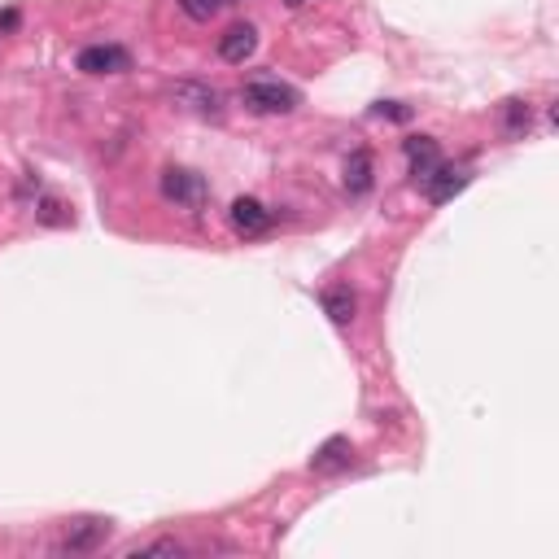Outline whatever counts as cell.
<instances>
[{
    "mask_svg": "<svg viewBox=\"0 0 559 559\" xmlns=\"http://www.w3.org/2000/svg\"><path fill=\"white\" fill-rule=\"evenodd\" d=\"M241 101L254 114H289V110H297V101L302 97H297L289 83H280V79H254V83H245Z\"/></svg>",
    "mask_w": 559,
    "mask_h": 559,
    "instance_id": "obj_1",
    "label": "cell"
},
{
    "mask_svg": "<svg viewBox=\"0 0 559 559\" xmlns=\"http://www.w3.org/2000/svg\"><path fill=\"white\" fill-rule=\"evenodd\" d=\"M162 197L175 201L184 210H201L206 206V180L197 171H184V166H166L162 171Z\"/></svg>",
    "mask_w": 559,
    "mask_h": 559,
    "instance_id": "obj_2",
    "label": "cell"
},
{
    "mask_svg": "<svg viewBox=\"0 0 559 559\" xmlns=\"http://www.w3.org/2000/svg\"><path fill=\"white\" fill-rule=\"evenodd\" d=\"M75 66L83 75H123L132 66V57H127V49H118V44H88Z\"/></svg>",
    "mask_w": 559,
    "mask_h": 559,
    "instance_id": "obj_3",
    "label": "cell"
},
{
    "mask_svg": "<svg viewBox=\"0 0 559 559\" xmlns=\"http://www.w3.org/2000/svg\"><path fill=\"white\" fill-rule=\"evenodd\" d=\"M254 49H258V31L249 27V22H232V27L219 35V57H223V62H232V66L249 62Z\"/></svg>",
    "mask_w": 559,
    "mask_h": 559,
    "instance_id": "obj_4",
    "label": "cell"
},
{
    "mask_svg": "<svg viewBox=\"0 0 559 559\" xmlns=\"http://www.w3.org/2000/svg\"><path fill=\"white\" fill-rule=\"evenodd\" d=\"M105 538H110V520H75V525H66V533H62V551H70V555L97 551Z\"/></svg>",
    "mask_w": 559,
    "mask_h": 559,
    "instance_id": "obj_5",
    "label": "cell"
},
{
    "mask_svg": "<svg viewBox=\"0 0 559 559\" xmlns=\"http://www.w3.org/2000/svg\"><path fill=\"white\" fill-rule=\"evenodd\" d=\"M171 101L193 110V114H223V97L214 88H206V83H175Z\"/></svg>",
    "mask_w": 559,
    "mask_h": 559,
    "instance_id": "obj_6",
    "label": "cell"
},
{
    "mask_svg": "<svg viewBox=\"0 0 559 559\" xmlns=\"http://www.w3.org/2000/svg\"><path fill=\"white\" fill-rule=\"evenodd\" d=\"M232 228L245 236H263L271 228V210L258 197H236L232 201Z\"/></svg>",
    "mask_w": 559,
    "mask_h": 559,
    "instance_id": "obj_7",
    "label": "cell"
},
{
    "mask_svg": "<svg viewBox=\"0 0 559 559\" xmlns=\"http://www.w3.org/2000/svg\"><path fill=\"white\" fill-rule=\"evenodd\" d=\"M407 162H411V175L424 184L428 175L442 166V149H437L433 136H411V140H407Z\"/></svg>",
    "mask_w": 559,
    "mask_h": 559,
    "instance_id": "obj_8",
    "label": "cell"
},
{
    "mask_svg": "<svg viewBox=\"0 0 559 559\" xmlns=\"http://www.w3.org/2000/svg\"><path fill=\"white\" fill-rule=\"evenodd\" d=\"M350 459H354V446H350V437H328V442L315 450V459H311V472H319V477H328V472H341V468H350Z\"/></svg>",
    "mask_w": 559,
    "mask_h": 559,
    "instance_id": "obj_9",
    "label": "cell"
},
{
    "mask_svg": "<svg viewBox=\"0 0 559 559\" xmlns=\"http://www.w3.org/2000/svg\"><path fill=\"white\" fill-rule=\"evenodd\" d=\"M324 311H328L332 324L346 328L354 319V311H359V297H354L350 284H328V289H324Z\"/></svg>",
    "mask_w": 559,
    "mask_h": 559,
    "instance_id": "obj_10",
    "label": "cell"
},
{
    "mask_svg": "<svg viewBox=\"0 0 559 559\" xmlns=\"http://www.w3.org/2000/svg\"><path fill=\"white\" fill-rule=\"evenodd\" d=\"M424 188H428V201H437V206H442V201H450L455 193H463V188H468V175L450 171V166H437V171L424 180Z\"/></svg>",
    "mask_w": 559,
    "mask_h": 559,
    "instance_id": "obj_11",
    "label": "cell"
},
{
    "mask_svg": "<svg viewBox=\"0 0 559 559\" xmlns=\"http://www.w3.org/2000/svg\"><path fill=\"white\" fill-rule=\"evenodd\" d=\"M346 188H350V197L372 193V153H367V149H354L350 153V162H346Z\"/></svg>",
    "mask_w": 559,
    "mask_h": 559,
    "instance_id": "obj_12",
    "label": "cell"
},
{
    "mask_svg": "<svg viewBox=\"0 0 559 559\" xmlns=\"http://www.w3.org/2000/svg\"><path fill=\"white\" fill-rule=\"evenodd\" d=\"M503 127H507V136H525L529 132V101H507L503 105Z\"/></svg>",
    "mask_w": 559,
    "mask_h": 559,
    "instance_id": "obj_13",
    "label": "cell"
},
{
    "mask_svg": "<svg viewBox=\"0 0 559 559\" xmlns=\"http://www.w3.org/2000/svg\"><path fill=\"white\" fill-rule=\"evenodd\" d=\"M180 9H184V14L193 18V22H210V18L223 9V0H180Z\"/></svg>",
    "mask_w": 559,
    "mask_h": 559,
    "instance_id": "obj_14",
    "label": "cell"
},
{
    "mask_svg": "<svg viewBox=\"0 0 559 559\" xmlns=\"http://www.w3.org/2000/svg\"><path fill=\"white\" fill-rule=\"evenodd\" d=\"M132 555H184L180 542L162 538V542H145V546H132Z\"/></svg>",
    "mask_w": 559,
    "mask_h": 559,
    "instance_id": "obj_15",
    "label": "cell"
},
{
    "mask_svg": "<svg viewBox=\"0 0 559 559\" xmlns=\"http://www.w3.org/2000/svg\"><path fill=\"white\" fill-rule=\"evenodd\" d=\"M380 114H389V118H398V123H402V118H411V110H402V105H398V101H385V105H380Z\"/></svg>",
    "mask_w": 559,
    "mask_h": 559,
    "instance_id": "obj_16",
    "label": "cell"
},
{
    "mask_svg": "<svg viewBox=\"0 0 559 559\" xmlns=\"http://www.w3.org/2000/svg\"><path fill=\"white\" fill-rule=\"evenodd\" d=\"M284 5H289V9H302V5H311V0H284Z\"/></svg>",
    "mask_w": 559,
    "mask_h": 559,
    "instance_id": "obj_17",
    "label": "cell"
},
{
    "mask_svg": "<svg viewBox=\"0 0 559 559\" xmlns=\"http://www.w3.org/2000/svg\"><path fill=\"white\" fill-rule=\"evenodd\" d=\"M223 5H245V0H223Z\"/></svg>",
    "mask_w": 559,
    "mask_h": 559,
    "instance_id": "obj_18",
    "label": "cell"
}]
</instances>
